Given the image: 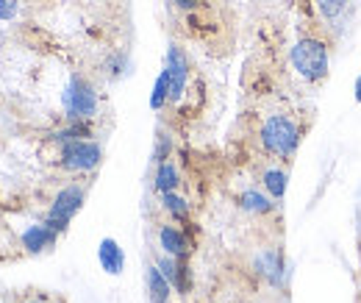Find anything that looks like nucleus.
<instances>
[{
    "label": "nucleus",
    "instance_id": "nucleus-1",
    "mask_svg": "<svg viewBox=\"0 0 361 303\" xmlns=\"http://www.w3.org/2000/svg\"><path fill=\"white\" fill-rule=\"evenodd\" d=\"M289 61L303 81L322 84L328 78V67H331V47L319 37H300L289 50Z\"/></svg>",
    "mask_w": 361,
    "mask_h": 303
},
{
    "label": "nucleus",
    "instance_id": "nucleus-2",
    "mask_svg": "<svg viewBox=\"0 0 361 303\" xmlns=\"http://www.w3.org/2000/svg\"><path fill=\"white\" fill-rule=\"evenodd\" d=\"M300 139H303V131L289 114H270L259 129V142L264 153H270L275 159H292L300 148Z\"/></svg>",
    "mask_w": 361,
    "mask_h": 303
},
{
    "label": "nucleus",
    "instance_id": "nucleus-3",
    "mask_svg": "<svg viewBox=\"0 0 361 303\" xmlns=\"http://www.w3.org/2000/svg\"><path fill=\"white\" fill-rule=\"evenodd\" d=\"M84 201H87V189H84L81 184H67L64 189L56 192V198H53V203H50V212H47V217H45V225L53 228L56 234H64V231L70 228L73 217L81 212Z\"/></svg>",
    "mask_w": 361,
    "mask_h": 303
},
{
    "label": "nucleus",
    "instance_id": "nucleus-4",
    "mask_svg": "<svg viewBox=\"0 0 361 303\" xmlns=\"http://www.w3.org/2000/svg\"><path fill=\"white\" fill-rule=\"evenodd\" d=\"M103 162V148L94 139H75L59 145V165L67 173H94Z\"/></svg>",
    "mask_w": 361,
    "mask_h": 303
},
{
    "label": "nucleus",
    "instance_id": "nucleus-5",
    "mask_svg": "<svg viewBox=\"0 0 361 303\" xmlns=\"http://www.w3.org/2000/svg\"><path fill=\"white\" fill-rule=\"evenodd\" d=\"M64 112H67V120H92L97 114V92L92 87L84 76H73L70 84L64 89Z\"/></svg>",
    "mask_w": 361,
    "mask_h": 303
},
{
    "label": "nucleus",
    "instance_id": "nucleus-6",
    "mask_svg": "<svg viewBox=\"0 0 361 303\" xmlns=\"http://www.w3.org/2000/svg\"><path fill=\"white\" fill-rule=\"evenodd\" d=\"M189 56L180 50L178 44H170L167 47V56H164V76H167V84H170V103H178L186 92V84H189Z\"/></svg>",
    "mask_w": 361,
    "mask_h": 303
},
{
    "label": "nucleus",
    "instance_id": "nucleus-7",
    "mask_svg": "<svg viewBox=\"0 0 361 303\" xmlns=\"http://www.w3.org/2000/svg\"><path fill=\"white\" fill-rule=\"evenodd\" d=\"M56 239H59V234H56L53 228H47L45 222L28 225V228L23 231V237H20L25 254H31V256H39V254H45L50 248H56Z\"/></svg>",
    "mask_w": 361,
    "mask_h": 303
},
{
    "label": "nucleus",
    "instance_id": "nucleus-8",
    "mask_svg": "<svg viewBox=\"0 0 361 303\" xmlns=\"http://www.w3.org/2000/svg\"><path fill=\"white\" fill-rule=\"evenodd\" d=\"M253 267H256V273H259L262 278L270 281L272 287H281V284H283V270H286V264H283V251H278V248H264V251H259Z\"/></svg>",
    "mask_w": 361,
    "mask_h": 303
},
{
    "label": "nucleus",
    "instance_id": "nucleus-9",
    "mask_svg": "<svg viewBox=\"0 0 361 303\" xmlns=\"http://www.w3.org/2000/svg\"><path fill=\"white\" fill-rule=\"evenodd\" d=\"M159 248L167 254V256H176V259H186L192 254V242L189 237L180 231L178 225H159Z\"/></svg>",
    "mask_w": 361,
    "mask_h": 303
},
{
    "label": "nucleus",
    "instance_id": "nucleus-10",
    "mask_svg": "<svg viewBox=\"0 0 361 303\" xmlns=\"http://www.w3.org/2000/svg\"><path fill=\"white\" fill-rule=\"evenodd\" d=\"M97 261L109 275H120L126 270V251L114 237H103L97 245Z\"/></svg>",
    "mask_w": 361,
    "mask_h": 303
},
{
    "label": "nucleus",
    "instance_id": "nucleus-11",
    "mask_svg": "<svg viewBox=\"0 0 361 303\" xmlns=\"http://www.w3.org/2000/svg\"><path fill=\"white\" fill-rule=\"evenodd\" d=\"M156 267L164 273V278L173 284V290L186 295L189 292V270H186V259H176V256H159Z\"/></svg>",
    "mask_w": 361,
    "mask_h": 303
},
{
    "label": "nucleus",
    "instance_id": "nucleus-12",
    "mask_svg": "<svg viewBox=\"0 0 361 303\" xmlns=\"http://www.w3.org/2000/svg\"><path fill=\"white\" fill-rule=\"evenodd\" d=\"M239 206L247 212V215H259V217H267L272 215L281 203L278 201H272L267 192H262V189H245V192H239Z\"/></svg>",
    "mask_w": 361,
    "mask_h": 303
},
{
    "label": "nucleus",
    "instance_id": "nucleus-13",
    "mask_svg": "<svg viewBox=\"0 0 361 303\" xmlns=\"http://www.w3.org/2000/svg\"><path fill=\"white\" fill-rule=\"evenodd\" d=\"M145 287H147V301L150 303H170V295H173V284L164 278V273L150 264L145 270Z\"/></svg>",
    "mask_w": 361,
    "mask_h": 303
},
{
    "label": "nucleus",
    "instance_id": "nucleus-14",
    "mask_svg": "<svg viewBox=\"0 0 361 303\" xmlns=\"http://www.w3.org/2000/svg\"><path fill=\"white\" fill-rule=\"evenodd\" d=\"M262 186L264 192L270 195L272 201H283L286 198V189H289V173L283 167H267L264 175H262Z\"/></svg>",
    "mask_w": 361,
    "mask_h": 303
},
{
    "label": "nucleus",
    "instance_id": "nucleus-15",
    "mask_svg": "<svg viewBox=\"0 0 361 303\" xmlns=\"http://www.w3.org/2000/svg\"><path fill=\"white\" fill-rule=\"evenodd\" d=\"M178 186H180V173L173 162H161V165H156L153 189H156L159 195H164V192H178Z\"/></svg>",
    "mask_w": 361,
    "mask_h": 303
},
{
    "label": "nucleus",
    "instance_id": "nucleus-16",
    "mask_svg": "<svg viewBox=\"0 0 361 303\" xmlns=\"http://www.w3.org/2000/svg\"><path fill=\"white\" fill-rule=\"evenodd\" d=\"M90 136H92L90 120H70L64 129L53 133V139H56L59 145H64V142H75V139H90Z\"/></svg>",
    "mask_w": 361,
    "mask_h": 303
},
{
    "label": "nucleus",
    "instance_id": "nucleus-17",
    "mask_svg": "<svg viewBox=\"0 0 361 303\" xmlns=\"http://www.w3.org/2000/svg\"><path fill=\"white\" fill-rule=\"evenodd\" d=\"M161 209L173 220H186L189 217V201L178 192H164L161 195Z\"/></svg>",
    "mask_w": 361,
    "mask_h": 303
},
{
    "label": "nucleus",
    "instance_id": "nucleus-18",
    "mask_svg": "<svg viewBox=\"0 0 361 303\" xmlns=\"http://www.w3.org/2000/svg\"><path fill=\"white\" fill-rule=\"evenodd\" d=\"M167 103H170V84H167V76L159 73V78L153 84V92H150V109L153 112H161Z\"/></svg>",
    "mask_w": 361,
    "mask_h": 303
},
{
    "label": "nucleus",
    "instance_id": "nucleus-19",
    "mask_svg": "<svg viewBox=\"0 0 361 303\" xmlns=\"http://www.w3.org/2000/svg\"><path fill=\"white\" fill-rule=\"evenodd\" d=\"M317 8H319V17L325 23H336L345 8H348V0H317Z\"/></svg>",
    "mask_w": 361,
    "mask_h": 303
},
{
    "label": "nucleus",
    "instance_id": "nucleus-20",
    "mask_svg": "<svg viewBox=\"0 0 361 303\" xmlns=\"http://www.w3.org/2000/svg\"><path fill=\"white\" fill-rule=\"evenodd\" d=\"M170 153H173V139L167 133H159L156 136V148H153V162L161 165V162H170Z\"/></svg>",
    "mask_w": 361,
    "mask_h": 303
},
{
    "label": "nucleus",
    "instance_id": "nucleus-21",
    "mask_svg": "<svg viewBox=\"0 0 361 303\" xmlns=\"http://www.w3.org/2000/svg\"><path fill=\"white\" fill-rule=\"evenodd\" d=\"M17 17V0H0V20H14Z\"/></svg>",
    "mask_w": 361,
    "mask_h": 303
},
{
    "label": "nucleus",
    "instance_id": "nucleus-22",
    "mask_svg": "<svg viewBox=\"0 0 361 303\" xmlns=\"http://www.w3.org/2000/svg\"><path fill=\"white\" fill-rule=\"evenodd\" d=\"M170 3H173L178 11H186V14H192V11L200 6V0H170Z\"/></svg>",
    "mask_w": 361,
    "mask_h": 303
},
{
    "label": "nucleus",
    "instance_id": "nucleus-23",
    "mask_svg": "<svg viewBox=\"0 0 361 303\" xmlns=\"http://www.w3.org/2000/svg\"><path fill=\"white\" fill-rule=\"evenodd\" d=\"M353 97H356V103H361V76L356 78V84H353Z\"/></svg>",
    "mask_w": 361,
    "mask_h": 303
},
{
    "label": "nucleus",
    "instance_id": "nucleus-24",
    "mask_svg": "<svg viewBox=\"0 0 361 303\" xmlns=\"http://www.w3.org/2000/svg\"><path fill=\"white\" fill-rule=\"evenodd\" d=\"M25 303H42V301H25Z\"/></svg>",
    "mask_w": 361,
    "mask_h": 303
}]
</instances>
